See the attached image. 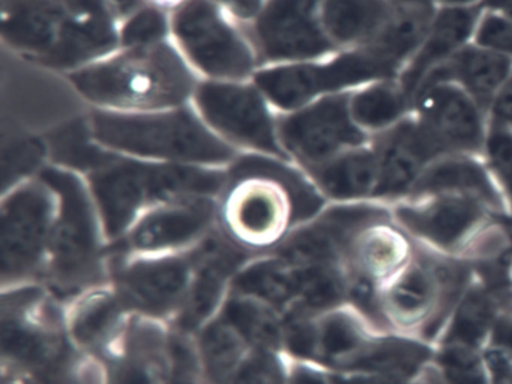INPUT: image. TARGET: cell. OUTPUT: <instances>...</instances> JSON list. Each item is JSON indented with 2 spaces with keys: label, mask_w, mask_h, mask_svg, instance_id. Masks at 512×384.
<instances>
[{
  "label": "cell",
  "mask_w": 512,
  "mask_h": 384,
  "mask_svg": "<svg viewBox=\"0 0 512 384\" xmlns=\"http://www.w3.org/2000/svg\"><path fill=\"white\" fill-rule=\"evenodd\" d=\"M218 221V197L178 198L143 213L118 246L133 257L187 252L211 234Z\"/></svg>",
  "instance_id": "obj_14"
},
{
  "label": "cell",
  "mask_w": 512,
  "mask_h": 384,
  "mask_svg": "<svg viewBox=\"0 0 512 384\" xmlns=\"http://www.w3.org/2000/svg\"><path fill=\"white\" fill-rule=\"evenodd\" d=\"M191 105L239 153L287 159L278 138V114L254 80H202Z\"/></svg>",
  "instance_id": "obj_9"
},
{
  "label": "cell",
  "mask_w": 512,
  "mask_h": 384,
  "mask_svg": "<svg viewBox=\"0 0 512 384\" xmlns=\"http://www.w3.org/2000/svg\"><path fill=\"white\" fill-rule=\"evenodd\" d=\"M172 41L202 80H253L262 68L245 24L212 0H188L173 12Z\"/></svg>",
  "instance_id": "obj_7"
},
{
  "label": "cell",
  "mask_w": 512,
  "mask_h": 384,
  "mask_svg": "<svg viewBox=\"0 0 512 384\" xmlns=\"http://www.w3.org/2000/svg\"><path fill=\"white\" fill-rule=\"evenodd\" d=\"M503 215L467 195H434L398 204L394 219L416 242L452 257H463L479 231Z\"/></svg>",
  "instance_id": "obj_12"
},
{
  "label": "cell",
  "mask_w": 512,
  "mask_h": 384,
  "mask_svg": "<svg viewBox=\"0 0 512 384\" xmlns=\"http://www.w3.org/2000/svg\"><path fill=\"white\" fill-rule=\"evenodd\" d=\"M38 177L58 197L47 273L56 290L80 293L103 279V224L88 180L61 165L43 168Z\"/></svg>",
  "instance_id": "obj_6"
},
{
  "label": "cell",
  "mask_w": 512,
  "mask_h": 384,
  "mask_svg": "<svg viewBox=\"0 0 512 384\" xmlns=\"http://www.w3.org/2000/svg\"><path fill=\"white\" fill-rule=\"evenodd\" d=\"M193 252L133 257L116 275L119 299L148 317L178 315L193 278Z\"/></svg>",
  "instance_id": "obj_15"
},
{
  "label": "cell",
  "mask_w": 512,
  "mask_h": 384,
  "mask_svg": "<svg viewBox=\"0 0 512 384\" xmlns=\"http://www.w3.org/2000/svg\"><path fill=\"white\" fill-rule=\"evenodd\" d=\"M445 3H449V5L461 6L466 5V3L472 2V0H443Z\"/></svg>",
  "instance_id": "obj_48"
},
{
  "label": "cell",
  "mask_w": 512,
  "mask_h": 384,
  "mask_svg": "<svg viewBox=\"0 0 512 384\" xmlns=\"http://www.w3.org/2000/svg\"><path fill=\"white\" fill-rule=\"evenodd\" d=\"M199 359L212 384H229L251 348L223 318L215 317L199 330Z\"/></svg>",
  "instance_id": "obj_29"
},
{
  "label": "cell",
  "mask_w": 512,
  "mask_h": 384,
  "mask_svg": "<svg viewBox=\"0 0 512 384\" xmlns=\"http://www.w3.org/2000/svg\"><path fill=\"white\" fill-rule=\"evenodd\" d=\"M488 164L505 195L512 213V134L499 126L487 140Z\"/></svg>",
  "instance_id": "obj_36"
},
{
  "label": "cell",
  "mask_w": 512,
  "mask_h": 384,
  "mask_svg": "<svg viewBox=\"0 0 512 384\" xmlns=\"http://www.w3.org/2000/svg\"><path fill=\"white\" fill-rule=\"evenodd\" d=\"M509 69L511 63L503 54L487 48H463L430 72L422 81L419 92L433 84L455 80L466 87L478 107H487L508 78Z\"/></svg>",
  "instance_id": "obj_25"
},
{
  "label": "cell",
  "mask_w": 512,
  "mask_h": 384,
  "mask_svg": "<svg viewBox=\"0 0 512 384\" xmlns=\"http://www.w3.org/2000/svg\"><path fill=\"white\" fill-rule=\"evenodd\" d=\"M434 195H467L479 198L496 212H505L502 194L490 174L469 156L449 155L437 159L413 183L406 198L419 200Z\"/></svg>",
  "instance_id": "obj_21"
},
{
  "label": "cell",
  "mask_w": 512,
  "mask_h": 384,
  "mask_svg": "<svg viewBox=\"0 0 512 384\" xmlns=\"http://www.w3.org/2000/svg\"><path fill=\"white\" fill-rule=\"evenodd\" d=\"M392 6L386 0H319L317 17L335 48L368 44L388 20Z\"/></svg>",
  "instance_id": "obj_26"
},
{
  "label": "cell",
  "mask_w": 512,
  "mask_h": 384,
  "mask_svg": "<svg viewBox=\"0 0 512 384\" xmlns=\"http://www.w3.org/2000/svg\"><path fill=\"white\" fill-rule=\"evenodd\" d=\"M110 3H112L113 9H115L116 14L121 18V21L124 20V18H127L128 15L136 12L137 9L145 6L143 0H110Z\"/></svg>",
  "instance_id": "obj_43"
},
{
  "label": "cell",
  "mask_w": 512,
  "mask_h": 384,
  "mask_svg": "<svg viewBox=\"0 0 512 384\" xmlns=\"http://www.w3.org/2000/svg\"><path fill=\"white\" fill-rule=\"evenodd\" d=\"M395 69L364 45L326 62L316 59L262 66L253 80L275 113L284 114L325 96L338 95L346 87L389 77Z\"/></svg>",
  "instance_id": "obj_8"
},
{
  "label": "cell",
  "mask_w": 512,
  "mask_h": 384,
  "mask_svg": "<svg viewBox=\"0 0 512 384\" xmlns=\"http://www.w3.org/2000/svg\"><path fill=\"white\" fill-rule=\"evenodd\" d=\"M286 384H332L329 372L313 363L301 362L293 366L287 375Z\"/></svg>",
  "instance_id": "obj_41"
},
{
  "label": "cell",
  "mask_w": 512,
  "mask_h": 384,
  "mask_svg": "<svg viewBox=\"0 0 512 384\" xmlns=\"http://www.w3.org/2000/svg\"><path fill=\"white\" fill-rule=\"evenodd\" d=\"M326 200L359 203L373 198L379 182L374 149L356 147L305 171Z\"/></svg>",
  "instance_id": "obj_24"
},
{
  "label": "cell",
  "mask_w": 512,
  "mask_h": 384,
  "mask_svg": "<svg viewBox=\"0 0 512 384\" xmlns=\"http://www.w3.org/2000/svg\"><path fill=\"white\" fill-rule=\"evenodd\" d=\"M409 99L401 87L376 84L350 99V111L359 126L370 129L385 128L400 119Z\"/></svg>",
  "instance_id": "obj_32"
},
{
  "label": "cell",
  "mask_w": 512,
  "mask_h": 384,
  "mask_svg": "<svg viewBox=\"0 0 512 384\" xmlns=\"http://www.w3.org/2000/svg\"><path fill=\"white\" fill-rule=\"evenodd\" d=\"M479 44L503 56H512V21L499 15H487L478 29Z\"/></svg>",
  "instance_id": "obj_37"
},
{
  "label": "cell",
  "mask_w": 512,
  "mask_h": 384,
  "mask_svg": "<svg viewBox=\"0 0 512 384\" xmlns=\"http://www.w3.org/2000/svg\"><path fill=\"white\" fill-rule=\"evenodd\" d=\"M188 0H143V3L148 6H154V8L161 9V11L173 12L178 11L181 6H184Z\"/></svg>",
  "instance_id": "obj_44"
},
{
  "label": "cell",
  "mask_w": 512,
  "mask_h": 384,
  "mask_svg": "<svg viewBox=\"0 0 512 384\" xmlns=\"http://www.w3.org/2000/svg\"><path fill=\"white\" fill-rule=\"evenodd\" d=\"M431 384H491L484 350L436 345L433 362L427 369Z\"/></svg>",
  "instance_id": "obj_31"
},
{
  "label": "cell",
  "mask_w": 512,
  "mask_h": 384,
  "mask_svg": "<svg viewBox=\"0 0 512 384\" xmlns=\"http://www.w3.org/2000/svg\"><path fill=\"white\" fill-rule=\"evenodd\" d=\"M58 197L41 177L5 192L2 203V279L23 284L47 269Z\"/></svg>",
  "instance_id": "obj_10"
},
{
  "label": "cell",
  "mask_w": 512,
  "mask_h": 384,
  "mask_svg": "<svg viewBox=\"0 0 512 384\" xmlns=\"http://www.w3.org/2000/svg\"><path fill=\"white\" fill-rule=\"evenodd\" d=\"M124 308L118 294H92L71 317V335L82 347H101L121 324Z\"/></svg>",
  "instance_id": "obj_30"
},
{
  "label": "cell",
  "mask_w": 512,
  "mask_h": 384,
  "mask_svg": "<svg viewBox=\"0 0 512 384\" xmlns=\"http://www.w3.org/2000/svg\"><path fill=\"white\" fill-rule=\"evenodd\" d=\"M289 371L277 351L253 350L229 384H286Z\"/></svg>",
  "instance_id": "obj_35"
},
{
  "label": "cell",
  "mask_w": 512,
  "mask_h": 384,
  "mask_svg": "<svg viewBox=\"0 0 512 384\" xmlns=\"http://www.w3.org/2000/svg\"><path fill=\"white\" fill-rule=\"evenodd\" d=\"M68 80L97 110L146 113L191 104L202 78L172 39L143 48H118Z\"/></svg>",
  "instance_id": "obj_2"
},
{
  "label": "cell",
  "mask_w": 512,
  "mask_h": 384,
  "mask_svg": "<svg viewBox=\"0 0 512 384\" xmlns=\"http://www.w3.org/2000/svg\"><path fill=\"white\" fill-rule=\"evenodd\" d=\"M319 0H266L260 14L245 24L260 65L305 62L335 50L317 17Z\"/></svg>",
  "instance_id": "obj_13"
},
{
  "label": "cell",
  "mask_w": 512,
  "mask_h": 384,
  "mask_svg": "<svg viewBox=\"0 0 512 384\" xmlns=\"http://www.w3.org/2000/svg\"><path fill=\"white\" fill-rule=\"evenodd\" d=\"M149 330H139L133 338V348L122 357L109 375V384H161L160 366H155L152 356L161 347L160 338Z\"/></svg>",
  "instance_id": "obj_33"
},
{
  "label": "cell",
  "mask_w": 512,
  "mask_h": 384,
  "mask_svg": "<svg viewBox=\"0 0 512 384\" xmlns=\"http://www.w3.org/2000/svg\"><path fill=\"white\" fill-rule=\"evenodd\" d=\"M401 3H410V5L430 6V0H398Z\"/></svg>",
  "instance_id": "obj_47"
},
{
  "label": "cell",
  "mask_w": 512,
  "mask_h": 384,
  "mask_svg": "<svg viewBox=\"0 0 512 384\" xmlns=\"http://www.w3.org/2000/svg\"><path fill=\"white\" fill-rule=\"evenodd\" d=\"M65 33L59 0H11L5 8L4 38L25 56L50 66Z\"/></svg>",
  "instance_id": "obj_19"
},
{
  "label": "cell",
  "mask_w": 512,
  "mask_h": 384,
  "mask_svg": "<svg viewBox=\"0 0 512 384\" xmlns=\"http://www.w3.org/2000/svg\"><path fill=\"white\" fill-rule=\"evenodd\" d=\"M326 198L289 159L242 153L218 195V221L238 248L277 249L304 222L325 209Z\"/></svg>",
  "instance_id": "obj_1"
},
{
  "label": "cell",
  "mask_w": 512,
  "mask_h": 384,
  "mask_svg": "<svg viewBox=\"0 0 512 384\" xmlns=\"http://www.w3.org/2000/svg\"><path fill=\"white\" fill-rule=\"evenodd\" d=\"M412 384H431L430 378H428L427 372H422Z\"/></svg>",
  "instance_id": "obj_46"
},
{
  "label": "cell",
  "mask_w": 512,
  "mask_h": 384,
  "mask_svg": "<svg viewBox=\"0 0 512 384\" xmlns=\"http://www.w3.org/2000/svg\"><path fill=\"white\" fill-rule=\"evenodd\" d=\"M488 5L502 9L508 17L512 18V0H494V2L488 3Z\"/></svg>",
  "instance_id": "obj_45"
},
{
  "label": "cell",
  "mask_w": 512,
  "mask_h": 384,
  "mask_svg": "<svg viewBox=\"0 0 512 384\" xmlns=\"http://www.w3.org/2000/svg\"><path fill=\"white\" fill-rule=\"evenodd\" d=\"M512 384V383H511Z\"/></svg>",
  "instance_id": "obj_50"
},
{
  "label": "cell",
  "mask_w": 512,
  "mask_h": 384,
  "mask_svg": "<svg viewBox=\"0 0 512 384\" xmlns=\"http://www.w3.org/2000/svg\"><path fill=\"white\" fill-rule=\"evenodd\" d=\"M491 2H494V0H487V3H491Z\"/></svg>",
  "instance_id": "obj_49"
},
{
  "label": "cell",
  "mask_w": 512,
  "mask_h": 384,
  "mask_svg": "<svg viewBox=\"0 0 512 384\" xmlns=\"http://www.w3.org/2000/svg\"><path fill=\"white\" fill-rule=\"evenodd\" d=\"M227 168L164 164L116 153L107 164L86 174L107 242H118L152 207L178 198L218 197Z\"/></svg>",
  "instance_id": "obj_4"
},
{
  "label": "cell",
  "mask_w": 512,
  "mask_h": 384,
  "mask_svg": "<svg viewBox=\"0 0 512 384\" xmlns=\"http://www.w3.org/2000/svg\"><path fill=\"white\" fill-rule=\"evenodd\" d=\"M172 39V14L142 6L121 21L119 48H143Z\"/></svg>",
  "instance_id": "obj_34"
},
{
  "label": "cell",
  "mask_w": 512,
  "mask_h": 384,
  "mask_svg": "<svg viewBox=\"0 0 512 384\" xmlns=\"http://www.w3.org/2000/svg\"><path fill=\"white\" fill-rule=\"evenodd\" d=\"M428 29L430 6L398 2L379 32L365 45L389 65L398 68L401 60L419 48Z\"/></svg>",
  "instance_id": "obj_28"
},
{
  "label": "cell",
  "mask_w": 512,
  "mask_h": 384,
  "mask_svg": "<svg viewBox=\"0 0 512 384\" xmlns=\"http://www.w3.org/2000/svg\"><path fill=\"white\" fill-rule=\"evenodd\" d=\"M376 332L379 330L350 305L325 312L314 323L311 363L329 372L344 371Z\"/></svg>",
  "instance_id": "obj_23"
},
{
  "label": "cell",
  "mask_w": 512,
  "mask_h": 384,
  "mask_svg": "<svg viewBox=\"0 0 512 384\" xmlns=\"http://www.w3.org/2000/svg\"><path fill=\"white\" fill-rule=\"evenodd\" d=\"M415 245V239L397 222H377L356 237L344 267L347 275L382 288L409 263Z\"/></svg>",
  "instance_id": "obj_20"
},
{
  "label": "cell",
  "mask_w": 512,
  "mask_h": 384,
  "mask_svg": "<svg viewBox=\"0 0 512 384\" xmlns=\"http://www.w3.org/2000/svg\"><path fill=\"white\" fill-rule=\"evenodd\" d=\"M218 317L229 323L251 350L277 351L283 345L284 320L280 312L260 300L229 294Z\"/></svg>",
  "instance_id": "obj_27"
},
{
  "label": "cell",
  "mask_w": 512,
  "mask_h": 384,
  "mask_svg": "<svg viewBox=\"0 0 512 384\" xmlns=\"http://www.w3.org/2000/svg\"><path fill=\"white\" fill-rule=\"evenodd\" d=\"M379 182L374 198L395 200L409 194L428 165L445 158L418 123L404 122L380 135L374 146Z\"/></svg>",
  "instance_id": "obj_18"
},
{
  "label": "cell",
  "mask_w": 512,
  "mask_h": 384,
  "mask_svg": "<svg viewBox=\"0 0 512 384\" xmlns=\"http://www.w3.org/2000/svg\"><path fill=\"white\" fill-rule=\"evenodd\" d=\"M422 126L442 156L478 152L484 144L478 104L451 84L437 83L419 92Z\"/></svg>",
  "instance_id": "obj_17"
},
{
  "label": "cell",
  "mask_w": 512,
  "mask_h": 384,
  "mask_svg": "<svg viewBox=\"0 0 512 384\" xmlns=\"http://www.w3.org/2000/svg\"><path fill=\"white\" fill-rule=\"evenodd\" d=\"M277 123L287 159L304 171L361 147L365 141L353 120L347 95L325 96L299 110L278 114Z\"/></svg>",
  "instance_id": "obj_11"
},
{
  "label": "cell",
  "mask_w": 512,
  "mask_h": 384,
  "mask_svg": "<svg viewBox=\"0 0 512 384\" xmlns=\"http://www.w3.org/2000/svg\"><path fill=\"white\" fill-rule=\"evenodd\" d=\"M88 125L100 146L127 158L227 168L242 155L218 137L191 104L146 113L95 108Z\"/></svg>",
  "instance_id": "obj_3"
},
{
  "label": "cell",
  "mask_w": 512,
  "mask_h": 384,
  "mask_svg": "<svg viewBox=\"0 0 512 384\" xmlns=\"http://www.w3.org/2000/svg\"><path fill=\"white\" fill-rule=\"evenodd\" d=\"M242 24H250L262 11L266 0H212Z\"/></svg>",
  "instance_id": "obj_40"
},
{
  "label": "cell",
  "mask_w": 512,
  "mask_h": 384,
  "mask_svg": "<svg viewBox=\"0 0 512 384\" xmlns=\"http://www.w3.org/2000/svg\"><path fill=\"white\" fill-rule=\"evenodd\" d=\"M485 348L499 351L512 360V308L500 312Z\"/></svg>",
  "instance_id": "obj_38"
},
{
  "label": "cell",
  "mask_w": 512,
  "mask_h": 384,
  "mask_svg": "<svg viewBox=\"0 0 512 384\" xmlns=\"http://www.w3.org/2000/svg\"><path fill=\"white\" fill-rule=\"evenodd\" d=\"M239 249L227 237L220 239L211 234L191 249L193 278L187 300L178 314L182 329L200 330L217 317L226 302L227 288L242 269Z\"/></svg>",
  "instance_id": "obj_16"
},
{
  "label": "cell",
  "mask_w": 512,
  "mask_h": 384,
  "mask_svg": "<svg viewBox=\"0 0 512 384\" xmlns=\"http://www.w3.org/2000/svg\"><path fill=\"white\" fill-rule=\"evenodd\" d=\"M494 116L499 126H512V77L497 96Z\"/></svg>",
  "instance_id": "obj_42"
},
{
  "label": "cell",
  "mask_w": 512,
  "mask_h": 384,
  "mask_svg": "<svg viewBox=\"0 0 512 384\" xmlns=\"http://www.w3.org/2000/svg\"><path fill=\"white\" fill-rule=\"evenodd\" d=\"M473 279L475 269L470 261L416 242L409 263L380 291L383 315L394 332L436 347Z\"/></svg>",
  "instance_id": "obj_5"
},
{
  "label": "cell",
  "mask_w": 512,
  "mask_h": 384,
  "mask_svg": "<svg viewBox=\"0 0 512 384\" xmlns=\"http://www.w3.org/2000/svg\"><path fill=\"white\" fill-rule=\"evenodd\" d=\"M478 12L473 8L452 6L439 12L430 24L424 41L419 45L415 59L407 68L401 80V89L410 99L418 95L422 81L430 72L448 62L460 51L470 33L475 29Z\"/></svg>",
  "instance_id": "obj_22"
},
{
  "label": "cell",
  "mask_w": 512,
  "mask_h": 384,
  "mask_svg": "<svg viewBox=\"0 0 512 384\" xmlns=\"http://www.w3.org/2000/svg\"><path fill=\"white\" fill-rule=\"evenodd\" d=\"M329 372V371H328ZM332 384H412L392 375L373 374V372H329Z\"/></svg>",
  "instance_id": "obj_39"
}]
</instances>
